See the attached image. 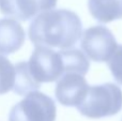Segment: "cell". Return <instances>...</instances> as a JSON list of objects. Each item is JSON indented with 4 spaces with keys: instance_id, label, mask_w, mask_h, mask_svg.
Returning <instances> with one entry per match:
<instances>
[{
    "instance_id": "13",
    "label": "cell",
    "mask_w": 122,
    "mask_h": 121,
    "mask_svg": "<svg viewBox=\"0 0 122 121\" xmlns=\"http://www.w3.org/2000/svg\"><path fill=\"white\" fill-rule=\"evenodd\" d=\"M107 62L115 81L122 85V45H118L116 51Z\"/></svg>"
},
{
    "instance_id": "2",
    "label": "cell",
    "mask_w": 122,
    "mask_h": 121,
    "mask_svg": "<svg viewBox=\"0 0 122 121\" xmlns=\"http://www.w3.org/2000/svg\"><path fill=\"white\" fill-rule=\"evenodd\" d=\"M76 108L91 119L114 116L122 109V90L112 83L91 86L85 100Z\"/></svg>"
},
{
    "instance_id": "6",
    "label": "cell",
    "mask_w": 122,
    "mask_h": 121,
    "mask_svg": "<svg viewBox=\"0 0 122 121\" xmlns=\"http://www.w3.org/2000/svg\"><path fill=\"white\" fill-rule=\"evenodd\" d=\"M89 87L90 86L87 83L85 75L69 72L63 74L58 79L55 94L60 104L70 107H77L85 100Z\"/></svg>"
},
{
    "instance_id": "8",
    "label": "cell",
    "mask_w": 122,
    "mask_h": 121,
    "mask_svg": "<svg viewBox=\"0 0 122 121\" xmlns=\"http://www.w3.org/2000/svg\"><path fill=\"white\" fill-rule=\"evenodd\" d=\"M26 39L21 25L12 18L0 19V53L10 55L17 51Z\"/></svg>"
},
{
    "instance_id": "4",
    "label": "cell",
    "mask_w": 122,
    "mask_h": 121,
    "mask_svg": "<svg viewBox=\"0 0 122 121\" xmlns=\"http://www.w3.org/2000/svg\"><path fill=\"white\" fill-rule=\"evenodd\" d=\"M28 64L33 78L40 84L53 83L64 74L62 54L51 47L36 46Z\"/></svg>"
},
{
    "instance_id": "9",
    "label": "cell",
    "mask_w": 122,
    "mask_h": 121,
    "mask_svg": "<svg viewBox=\"0 0 122 121\" xmlns=\"http://www.w3.org/2000/svg\"><path fill=\"white\" fill-rule=\"evenodd\" d=\"M88 9L100 23L107 24L122 18V0H88Z\"/></svg>"
},
{
    "instance_id": "12",
    "label": "cell",
    "mask_w": 122,
    "mask_h": 121,
    "mask_svg": "<svg viewBox=\"0 0 122 121\" xmlns=\"http://www.w3.org/2000/svg\"><path fill=\"white\" fill-rule=\"evenodd\" d=\"M15 78V66L0 53V94L13 89Z\"/></svg>"
},
{
    "instance_id": "1",
    "label": "cell",
    "mask_w": 122,
    "mask_h": 121,
    "mask_svg": "<svg viewBox=\"0 0 122 121\" xmlns=\"http://www.w3.org/2000/svg\"><path fill=\"white\" fill-rule=\"evenodd\" d=\"M82 25L76 13L65 9L48 10L34 17L29 39L36 46L71 48L81 36Z\"/></svg>"
},
{
    "instance_id": "7",
    "label": "cell",
    "mask_w": 122,
    "mask_h": 121,
    "mask_svg": "<svg viewBox=\"0 0 122 121\" xmlns=\"http://www.w3.org/2000/svg\"><path fill=\"white\" fill-rule=\"evenodd\" d=\"M57 0H0V12L9 17L27 21L40 13L54 9Z\"/></svg>"
},
{
    "instance_id": "3",
    "label": "cell",
    "mask_w": 122,
    "mask_h": 121,
    "mask_svg": "<svg viewBox=\"0 0 122 121\" xmlns=\"http://www.w3.org/2000/svg\"><path fill=\"white\" fill-rule=\"evenodd\" d=\"M57 108L51 96L31 91L12 107L9 121H55Z\"/></svg>"
},
{
    "instance_id": "5",
    "label": "cell",
    "mask_w": 122,
    "mask_h": 121,
    "mask_svg": "<svg viewBox=\"0 0 122 121\" xmlns=\"http://www.w3.org/2000/svg\"><path fill=\"white\" fill-rule=\"evenodd\" d=\"M80 47L92 61L105 62L112 58L118 44L108 28L104 26H92L81 34Z\"/></svg>"
},
{
    "instance_id": "10",
    "label": "cell",
    "mask_w": 122,
    "mask_h": 121,
    "mask_svg": "<svg viewBox=\"0 0 122 121\" xmlns=\"http://www.w3.org/2000/svg\"><path fill=\"white\" fill-rule=\"evenodd\" d=\"M41 84L33 78L30 73L28 62H18L15 66V78L13 91L18 96H26L31 91L39 89Z\"/></svg>"
},
{
    "instance_id": "11",
    "label": "cell",
    "mask_w": 122,
    "mask_h": 121,
    "mask_svg": "<svg viewBox=\"0 0 122 121\" xmlns=\"http://www.w3.org/2000/svg\"><path fill=\"white\" fill-rule=\"evenodd\" d=\"M60 51L62 54L64 62V74L69 72H75L78 74L86 75L88 73L90 63L82 51L77 48H67Z\"/></svg>"
}]
</instances>
